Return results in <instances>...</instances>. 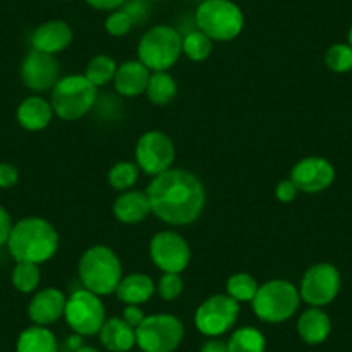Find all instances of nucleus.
Instances as JSON below:
<instances>
[{
	"mask_svg": "<svg viewBox=\"0 0 352 352\" xmlns=\"http://www.w3.org/2000/svg\"><path fill=\"white\" fill-rule=\"evenodd\" d=\"M145 192L152 214L166 225H192L204 211V185L187 169L171 168L154 176Z\"/></svg>",
	"mask_w": 352,
	"mask_h": 352,
	"instance_id": "f257e3e1",
	"label": "nucleus"
},
{
	"mask_svg": "<svg viewBox=\"0 0 352 352\" xmlns=\"http://www.w3.org/2000/svg\"><path fill=\"white\" fill-rule=\"evenodd\" d=\"M8 249L16 263H47L59 249V233L45 218L28 216L14 223Z\"/></svg>",
	"mask_w": 352,
	"mask_h": 352,
	"instance_id": "f03ea898",
	"label": "nucleus"
},
{
	"mask_svg": "<svg viewBox=\"0 0 352 352\" xmlns=\"http://www.w3.org/2000/svg\"><path fill=\"white\" fill-rule=\"evenodd\" d=\"M78 275L83 289L97 294L99 297L116 292L121 278L124 276L121 259L107 245L88 247L78 263Z\"/></svg>",
	"mask_w": 352,
	"mask_h": 352,
	"instance_id": "7ed1b4c3",
	"label": "nucleus"
},
{
	"mask_svg": "<svg viewBox=\"0 0 352 352\" xmlns=\"http://www.w3.org/2000/svg\"><path fill=\"white\" fill-rule=\"evenodd\" d=\"M97 102V87L85 74H67L54 85L50 94L54 114L63 121H78L87 116Z\"/></svg>",
	"mask_w": 352,
	"mask_h": 352,
	"instance_id": "20e7f679",
	"label": "nucleus"
},
{
	"mask_svg": "<svg viewBox=\"0 0 352 352\" xmlns=\"http://www.w3.org/2000/svg\"><path fill=\"white\" fill-rule=\"evenodd\" d=\"M250 304H252L254 314L264 323H283L294 318V314L299 311V287L287 280H270L259 285L256 297Z\"/></svg>",
	"mask_w": 352,
	"mask_h": 352,
	"instance_id": "39448f33",
	"label": "nucleus"
},
{
	"mask_svg": "<svg viewBox=\"0 0 352 352\" xmlns=\"http://www.w3.org/2000/svg\"><path fill=\"white\" fill-rule=\"evenodd\" d=\"M195 25L212 42H232L242 33L245 18L232 0H202L195 11Z\"/></svg>",
	"mask_w": 352,
	"mask_h": 352,
	"instance_id": "423d86ee",
	"label": "nucleus"
},
{
	"mask_svg": "<svg viewBox=\"0 0 352 352\" xmlns=\"http://www.w3.org/2000/svg\"><path fill=\"white\" fill-rule=\"evenodd\" d=\"M182 38L180 32L173 26H152L138 42V60L148 71H169L184 56Z\"/></svg>",
	"mask_w": 352,
	"mask_h": 352,
	"instance_id": "0eeeda50",
	"label": "nucleus"
},
{
	"mask_svg": "<svg viewBox=\"0 0 352 352\" xmlns=\"http://www.w3.org/2000/svg\"><path fill=\"white\" fill-rule=\"evenodd\" d=\"M135 333L142 352H175L184 340L185 327L180 318L157 313L145 316Z\"/></svg>",
	"mask_w": 352,
	"mask_h": 352,
	"instance_id": "6e6552de",
	"label": "nucleus"
},
{
	"mask_svg": "<svg viewBox=\"0 0 352 352\" xmlns=\"http://www.w3.org/2000/svg\"><path fill=\"white\" fill-rule=\"evenodd\" d=\"M64 318L73 333L81 337L99 335L106 316V306L97 294L87 289H78L67 297Z\"/></svg>",
	"mask_w": 352,
	"mask_h": 352,
	"instance_id": "1a4fd4ad",
	"label": "nucleus"
},
{
	"mask_svg": "<svg viewBox=\"0 0 352 352\" xmlns=\"http://www.w3.org/2000/svg\"><path fill=\"white\" fill-rule=\"evenodd\" d=\"M240 314V304L228 294H216L199 304L194 314V324L206 337H221L235 327Z\"/></svg>",
	"mask_w": 352,
	"mask_h": 352,
	"instance_id": "9d476101",
	"label": "nucleus"
},
{
	"mask_svg": "<svg viewBox=\"0 0 352 352\" xmlns=\"http://www.w3.org/2000/svg\"><path fill=\"white\" fill-rule=\"evenodd\" d=\"M342 278L338 270L330 263L313 264L306 270L299 285L300 300L309 307H324L340 292Z\"/></svg>",
	"mask_w": 352,
	"mask_h": 352,
	"instance_id": "9b49d317",
	"label": "nucleus"
},
{
	"mask_svg": "<svg viewBox=\"0 0 352 352\" xmlns=\"http://www.w3.org/2000/svg\"><path fill=\"white\" fill-rule=\"evenodd\" d=\"M176 148L171 138L161 130L145 131L135 147V162L147 176H157L173 168Z\"/></svg>",
	"mask_w": 352,
	"mask_h": 352,
	"instance_id": "f8f14e48",
	"label": "nucleus"
},
{
	"mask_svg": "<svg viewBox=\"0 0 352 352\" xmlns=\"http://www.w3.org/2000/svg\"><path fill=\"white\" fill-rule=\"evenodd\" d=\"M148 254L155 268L162 273L185 272L192 259V250L187 240L171 230H164L152 236Z\"/></svg>",
	"mask_w": 352,
	"mask_h": 352,
	"instance_id": "ddd939ff",
	"label": "nucleus"
},
{
	"mask_svg": "<svg viewBox=\"0 0 352 352\" xmlns=\"http://www.w3.org/2000/svg\"><path fill=\"white\" fill-rule=\"evenodd\" d=\"M21 81L33 92H47L60 80V66L56 56L32 49L19 67Z\"/></svg>",
	"mask_w": 352,
	"mask_h": 352,
	"instance_id": "4468645a",
	"label": "nucleus"
},
{
	"mask_svg": "<svg viewBox=\"0 0 352 352\" xmlns=\"http://www.w3.org/2000/svg\"><path fill=\"white\" fill-rule=\"evenodd\" d=\"M290 180L297 185L299 192L320 194V192L330 188L335 182V168L328 159L309 155L292 166Z\"/></svg>",
	"mask_w": 352,
	"mask_h": 352,
	"instance_id": "2eb2a0df",
	"label": "nucleus"
},
{
	"mask_svg": "<svg viewBox=\"0 0 352 352\" xmlns=\"http://www.w3.org/2000/svg\"><path fill=\"white\" fill-rule=\"evenodd\" d=\"M66 294L56 287H47L38 290L32 297L28 304V318L33 324L38 327H50L64 318L66 311Z\"/></svg>",
	"mask_w": 352,
	"mask_h": 352,
	"instance_id": "dca6fc26",
	"label": "nucleus"
},
{
	"mask_svg": "<svg viewBox=\"0 0 352 352\" xmlns=\"http://www.w3.org/2000/svg\"><path fill=\"white\" fill-rule=\"evenodd\" d=\"M73 42V28L63 19H52L33 32L32 35V47L40 52L57 56L64 52Z\"/></svg>",
	"mask_w": 352,
	"mask_h": 352,
	"instance_id": "f3484780",
	"label": "nucleus"
},
{
	"mask_svg": "<svg viewBox=\"0 0 352 352\" xmlns=\"http://www.w3.org/2000/svg\"><path fill=\"white\" fill-rule=\"evenodd\" d=\"M148 78H151V71L138 59H131L118 64L113 83L121 97H138L145 94Z\"/></svg>",
	"mask_w": 352,
	"mask_h": 352,
	"instance_id": "a211bd4d",
	"label": "nucleus"
},
{
	"mask_svg": "<svg viewBox=\"0 0 352 352\" xmlns=\"http://www.w3.org/2000/svg\"><path fill=\"white\" fill-rule=\"evenodd\" d=\"M114 218L124 225H137L145 221L152 214L147 192L126 190L121 192L113 204Z\"/></svg>",
	"mask_w": 352,
	"mask_h": 352,
	"instance_id": "6ab92c4d",
	"label": "nucleus"
},
{
	"mask_svg": "<svg viewBox=\"0 0 352 352\" xmlns=\"http://www.w3.org/2000/svg\"><path fill=\"white\" fill-rule=\"evenodd\" d=\"M99 340L109 352H131L137 345V333L123 318H107L99 331Z\"/></svg>",
	"mask_w": 352,
	"mask_h": 352,
	"instance_id": "aec40b11",
	"label": "nucleus"
},
{
	"mask_svg": "<svg viewBox=\"0 0 352 352\" xmlns=\"http://www.w3.org/2000/svg\"><path fill=\"white\" fill-rule=\"evenodd\" d=\"M19 126L28 131H42L50 124L54 118V109L50 100L40 96H30L19 104L18 113Z\"/></svg>",
	"mask_w": 352,
	"mask_h": 352,
	"instance_id": "412c9836",
	"label": "nucleus"
},
{
	"mask_svg": "<svg viewBox=\"0 0 352 352\" xmlns=\"http://www.w3.org/2000/svg\"><path fill=\"white\" fill-rule=\"evenodd\" d=\"M331 331V320L321 307H309L297 320V333L309 345L323 344Z\"/></svg>",
	"mask_w": 352,
	"mask_h": 352,
	"instance_id": "4be33fe9",
	"label": "nucleus"
},
{
	"mask_svg": "<svg viewBox=\"0 0 352 352\" xmlns=\"http://www.w3.org/2000/svg\"><path fill=\"white\" fill-rule=\"evenodd\" d=\"M114 294H116V297L123 304L142 306V304L148 302L155 294V283L145 273H130V275L121 278L120 285H118Z\"/></svg>",
	"mask_w": 352,
	"mask_h": 352,
	"instance_id": "5701e85b",
	"label": "nucleus"
},
{
	"mask_svg": "<svg viewBox=\"0 0 352 352\" xmlns=\"http://www.w3.org/2000/svg\"><path fill=\"white\" fill-rule=\"evenodd\" d=\"M16 352H59V342L49 327L32 324L19 333Z\"/></svg>",
	"mask_w": 352,
	"mask_h": 352,
	"instance_id": "b1692460",
	"label": "nucleus"
},
{
	"mask_svg": "<svg viewBox=\"0 0 352 352\" xmlns=\"http://www.w3.org/2000/svg\"><path fill=\"white\" fill-rule=\"evenodd\" d=\"M178 94L175 78L169 74V71H152L148 78L145 96L154 106H168Z\"/></svg>",
	"mask_w": 352,
	"mask_h": 352,
	"instance_id": "393cba45",
	"label": "nucleus"
},
{
	"mask_svg": "<svg viewBox=\"0 0 352 352\" xmlns=\"http://www.w3.org/2000/svg\"><path fill=\"white\" fill-rule=\"evenodd\" d=\"M226 345L228 352H266V338L256 327L236 328Z\"/></svg>",
	"mask_w": 352,
	"mask_h": 352,
	"instance_id": "a878e982",
	"label": "nucleus"
},
{
	"mask_svg": "<svg viewBox=\"0 0 352 352\" xmlns=\"http://www.w3.org/2000/svg\"><path fill=\"white\" fill-rule=\"evenodd\" d=\"M118 71V63L113 57L106 56V54H99V56L92 57L88 60L87 69H85V78L97 88L104 87V85L111 83L114 80V74Z\"/></svg>",
	"mask_w": 352,
	"mask_h": 352,
	"instance_id": "bb28decb",
	"label": "nucleus"
},
{
	"mask_svg": "<svg viewBox=\"0 0 352 352\" xmlns=\"http://www.w3.org/2000/svg\"><path fill=\"white\" fill-rule=\"evenodd\" d=\"M138 176H140V168L137 166V162L121 161L109 169L107 180H109L111 187L121 194V192L131 190L135 187Z\"/></svg>",
	"mask_w": 352,
	"mask_h": 352,
	"instance_id": "cd10ccee",
	"label": "nucleus"
},
{
	"mask_svg": "<svg viewBox=\"0 0 352 352\" xmlns=\"http://www.w3.org/2000/svg\"><path fill=\"white\" fill-rule=\"evenodd\" d=\"M182 52L187 59L194 60V63H202L211 56L212 40L201 30H194L182 38Z\"/></svg>",
	"mask_w": 352,
	"mask_h": 352,
	"instance_id": "c85d7f7f",
	"label": "nucleus"
},
{
	"mask_svg": "<svg viewBox=\"0 0 352 352\" xmlns=\"http://www.w3.org/2000/svg\"><path fill=\"white\" fill-rule=\"evenodd\" d=\"M225 289L226 294L239 304L252 302V299L257 294V289H259V283L249 273H235V275H232L226 280Z\"/></svg>",
	"mask_w": 352,
	"mask_h": 352,
	"instance_id": "c756f323",
	"label": "nucleus"
},
{
	"mask_svg": "<svg viewBox=\"0 0 352 352\" xmlns=\"http://www.w3.org/2000/svg\"><path fill=\"white\" fill-rule=\"evenodd\" d=\"M12 285L18 292L21 294H32L36 292L40 285V264L35 263H16L14 270H12Z\"/></svg>",
	"mask_w": 352,
	"mask_h": 352,
	"instance_id": "7c9ffc66",
	"label": "nucleus"
},
{
	"mask_svg": "<svg viewBox=\"0 0 352 352\" xmlns=\"http://www.w3.org/2000/svg\"><path fill=\"white\" fill-rule=\"evenodd\" d=\"M324 64L333 73L352 71V47L349 43H335L324 54Z\"/></svg>",
	"mask_w": 352,
	"mask_h": 352,
	"instance_id": "2f4dec72",
	"label": "nucleus"
},
{
	"mask_svg": "<svg viewBox=\"0 0 352 352\" xmlns=\"http://www.w3.org/2000/svg\"><path fill=\"white\" fill-rule=\"evenodd\" d=\"M155 292L159 294L162 300H176L184 292V280L180 273H162L159 282L155 283Z\"/></svg>",
	"mask_w": 352,
	"mask_h": 352,
	"instance_id": "473e14b6",
	"label": "nucleus"
},
{
	"mask_svg": "<svg viewBox=\"0 0 352 352\" xmlns=\"http://www.w3.org/2000/svg\"><path fill=\"white\" fill-rule=\"evenodd\" d=\"M133 25L135 21L131 19V16L124 9H118V11H113L107 16L106 23H104V28H106V32L111 36L121 38V36H126L131 32Z\"/></svg>",
	"mask_w": 352,
	"mask_h": 352,
	"instance_id": "72a5a7b5",
	"label": "nucleus"
},
{
	"mask_svg": "<svg viewBox=\"0 0 352 352\" xmlns=\"http://www.w3.org/2000/svg\"><path fill=\"white\" fill-rule=\"evenodd\" d=\"M275 194L280 202L289 204V202H294L297 199V195H299V188H297V185L294 184L290 178H287V180H282L278 185H276Z\"/></svg>",
	"mask_w": 352,
	"mask_h": 352,
	"instance_id": "f704fd0d",
	"label": "nucleus"
},
{
	"mask_svg": "<svg viewBox=\"0 0 352 352\" xmlns=\"http://www.w3.org/2000/svg\"><path fill=\"white\" fill-rule=\"evenodd\" d=\"M19 180V171L11 162H0V188H12Z\"/></svg>",
	"mask_w": 352,
	"mask_h": 352,
	"instance_id": "c9c22d12",
	"label": "nucleus"
},
{
	"mask_svg": "<svg viewBox=\"0 0 352 352\" xmlns=\"http://www.w3.org/2000/svg\"><path fill=\"white\" fill-rule=\"evenodd\" d=\"M123 318L130 327H133L137 330L138 327L142 324V321L145 320V313L142 311L140 306H135V304H124V309H123Z\"/></svg>",
	"mask_w": 352,
	"mask_h": 352,
	"instance_id": "e433bc0d",
	"label": "nucleus"
},
{
	"mask_svg": "<svg viewBox=\"0 0 352 352\" xmlns=\"http://www.w3.org/2000/svg\"><path fill=\"white\" fill-rule=\"evenodd\" d=\"M14 226L12 223L11 214H9L8 209L4 206H0V247L8 245L9 235H11V230Z\"/></svg>",
	"mask_w": 352,
	"mask_h": 352,
	"instance_id": "4c0bfd02",
	"label": "nucleus"
},
{
	"mask_svg": "<svg viewBox=\"0 0 352 352\" xmlns=\"http://www.w3.org/2000/svg\"><path fill=\"white\" fill-rule=\"evenodd\" d=\"M90 8L97 9V11H118L124 6L126 0H85Z\"/></svg>",
	"mask_w": 352,
	"mask_h": 352,
	"instance_id": "58836bf2",
	"label": "nucleus"
},
{
	"mask_svg": "<svg viewBox=\"0 0 352 352\" xmlns=\"http://www.w3.org/2000/svg\"><path fill=\"white\" fill-rule=\"evenodd\" d=\"M199 352H228V345L219 337H211L201 345V351Z\"/></svg>",
	"mask_w": 352,
	"mask_h": 352,
	"instance_id": "ea45409f",
	"label": "nucleus"
},
{
	"mask_svg": "<svg viewBox=\"0 0 352 352\" xmlns=\"http://www.w3.org/2000/svg\"><path fill=\"white\" fill-rule=\"evenodd\" d=\"M76 352H102V351H99V349L92 347V345H81V347L78 349Z\"/></svg>",
	"mask_w": 352,
	"mask_h": 352,
	"instance_id": "a19ab883",
	"label": "nucleus"
},
{
	"mask_svg": "<svg viewBox=\"0 0 352 352\" xmlns=\"http://www.w3.org/2000/svg\"><path fill=\"white\" fill-rule=\"evenodd\" d=\"M349 45L352 47V26H351V30H349Z\"/></svg>",
	"mask_w": 352,
	"mask_h": 352,
	"instance_id": "79ce46f5",
	"label": "nucleus"
},
{
	"mask_svg": "<svg viewBox=\"0 0 352 352\" xmlns=\"http://www.w3.org/2000/svg\"><path fill=\"white\" fill-rule=\"evenodd\" d=\"M63 2H69V0H63Z\"/></svg>",
	"mask_w": 352,
	"mask_h": 352,
	"instance_id": "37998d69",
	"label": "nucleus"
},
{
	"mask_svg": "<svg viewBox=\"0 0 352 352\" xmlns=\"http://www.w3.org/2000/svg\"><path fill=\"white\" fill-rule=\"evenodd\" d=\"M138 352H142V351H138Z\"/></svg>",
	"mask_w": 352,
	"mask_h": 352,
	"instance_id": "c03bdc74",
	"label": "nucleus"
}]
</instances>
